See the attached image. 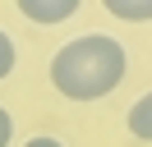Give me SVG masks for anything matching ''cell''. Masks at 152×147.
<instances>
[{
	"instance_id": "2",
	"label": "cell",
	"mask_w": 152,
	"mask_h": 147,
	"mask_svg": "<svg viewBox=\"0 0 152 147\" xmlns=\"http://www.w3.org/2000/svg\"><path fill=\"white\" fill-rule=\"evenodd\" d=\"M14 9L32 23H65V18H74L78 0H19Z\"/></svg>"
},
{
	"instance_id": "3",
	"label": "cell",
	"mask_w": 152,
	"mask_h": 147,
	"mask_svg": "<svg viewBox=\"0 0 152 147\" xmlns=\"http://www.w3.org/2000/svg\"><path fill=\"white\" fill-rule=\"evenodd\" d=\"M124 129H129L134 138H143V143H152V92H143V97L124 110Z\"/></svg>"
},
{
	"instance_id": "5",
	"label": "cell",
	"mask_w": 152,
	"mask_h": 147,
	"mask_svg": "<svg viewBox=\"0 0 152 147\" xmlns=\"http://www.w3.org/2000/svg\"><path fill=\"white\" fill-rule=\"evenodd\" d=\"M14 64H19V46H14V37L0 28V83L14 74Z\"/></svg>"
},
{
	"instance_id": "7",
	"label": "cell",
	"mask_w": 152,
	"mask_h": 147,
	"mask_svg": "<svg viewBox=\"0 0 152 147\" xmlns=\"http://www.w3.org/2000/svg\"><path fill=\"white\" fill-rule=\"evenodd\" d=\"M23 147H65V143H60V138H51V133H37V138H28Z\"/></svg>"
},
{
	"instance_id": "6",
	"label": "cell",
	"mask_w": 152,
	"mask_h": 147,
	"mask_svg": "<svg viewBox=\"0 0 152 147\" xmlns=\"http://www.w3.org/2000/svg\"><path fill=\"white\" fill-rule=\"evenodd\" d=\"M10 138H14V115L0 106V147H10Z\"/></svg>"
},
{
	"instance_id": "4",
	"label": "cell",
	"mask_w": 152,
	"mask_h": 147,
	"mask_svg": "<svg viewBox=\"0 0 152 147\" xmlns=\"http://www.w3.org/2000/svg\"><path fill=\"white\" fill-rule=\"evenodd\" d=\"M106 9L124 23H152V0H106Z\"/></svg>"
},
{
	"instance_id": "1",
	"label": "cell",
	"mask_w": 152,
	"mask_h": 147,
	"mask_svg": "<svg viewBox=\"0 0 152 147\" xmlns=\"http://www.w3.org/2000/svg\"><path fill=\"white\" fill-rule=\"evenodd\" d=\"M124 69H129L124 41H115L106 32H83V37H69L65 46H56L46 74L65 101H102L124 83Z\"/></svg>"
}]
</instances>
